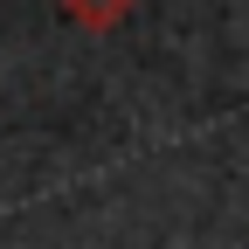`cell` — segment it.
<instances>
[{
    "label": "cell",
    "mask_w": 249,
    "mask_h": 249,
    "mask_svg": "<svg viewBox=\"0 0 249 249\" xmlns=\"http://www.w3.org/2000/svg\"><path fill=\"white\" fill-rule=\"evenodd\" d=\"M124 14H132V0H62V21L90 28V35H104V28H118Z\"/></svg>",
    "instance_id": "obj_1"
}]
</instances>
